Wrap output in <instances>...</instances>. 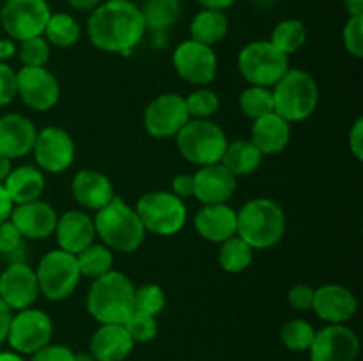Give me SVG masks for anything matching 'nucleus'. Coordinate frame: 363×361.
Here are the masks:
<instances>
[{
  "label": "nucleus",
  "instance_id": "49",
  "mask_svg": "<svg viewBox=\"0 0 363 361\" xmlns=\"http://www.w3.org/2000/svg\"><path fill=\"white\" fill-rule=\"evenodd\" d=\"M13 200L9 198V195H7L6 188L0 184V223H4L6 219H9L11 212H13Z\"/></svg>",
  "mask_w": 363,
  "mask_h": 361
},
{
  "label": "nucleus",
  "instance_id": "21",
  "mask_svg": "<svg viewBox=\"0 0 363 361\" xmlns=\"http://www.w3.org/2000/svg\"><path fill=\"white\" fill-rule=\"evenodd\" d=\"M35 137L38 130L28 117L21 113H6L0 117V154L11 161L32 152Z\"/></svg>",
  "mask_w": 363,
  "mask_h": 361
},
{
  "label": "nucleus",
  "instance_id": "44",
  "mask_svg": "<svg viewBox=\"0 0 363 361\" xmlns=\"http://www.w3.org/2000/svg\"><path fill=\"white\" fill-rule=\"evenodd\" d=\"M30 361H74V353L66 345L52 343L32 354Z\"/></svg>",
  "mask_w": 363,
  "mask_h": 361
},
{
  "label": "nucleus",
  "instance_id": "16",
  "mask_svg": "<svg viewBox=\"0 0 363 361\" xmlns=\"http://www.w3.org/2000/svg\"><path fill=\"white\" fill-rule=\"evenodd\" d=\"M311 361H357L360 354L358 335L346 324H328L315 331Z\"/></svg>",
  "mask_w": 363,
  "mask_h": 361
},
{
  "label": "nucleus",
  "instance_id": "52",
  "mask_svg": "<svg viewBox=\"0 0 363 361\" xmlns=\"http://www.w3.org/2000/svg\"><path fill=\"white\" fill-rule=\"evenodd\" d=\"M67 4H69L71 7H73V9H77V11H92V9H96V7L99 6V4L103 2V0H66Z\"/></svg>",
  "mask_w": 363,
  "mask_h": 361
},
{
  "label": "nucleus",
  "instance_id": "33",
  "mask_svg": "<svg viewBox=\"0 0 363 361\" xmlns=\"http://www.w3.org/2000/svg\"><path fill=\"white\" fill-rule=\"evenodd\" d=\"M80 23L67 13H52L46 23L43 38L50 42V46L57 48H71L80 39Z\"/></svg>",
  "mask_w": 363,
  "mask_h": 361
},
{
  "label": "nucleus",
  "instance_id": "36",
  "mask_svg": "<svg viewBox=\"0 0 363 361\" xmlns=\"http://www.w3.org/2000/svg\"><path fill=\"white\" fill-rule=\"evenodd\" d=\"M314 336V326L305 319H291L280 329V340H282L284 347L293 353H305L311 349Z\"/></svg>",
  "mask_w": 363,
  "mask_h": 361
},
{
  "label": "nucleus",
  "instance_id": "8",
  "mask_svg": "<svg viewBox=\"0 0 363 361\" xmlns=\"http://www.w3.org/2000/svg\"><path fill=\"white\" fill-rule=\"evenodd\" d=\"M238 67L248 85L272 88L289 69V57L269 41L259 39L245 45L238 55Z\"/></svg>",
  "mask_w": 363,
  "mask_h": 361
},
{
  "label": "nucleus",
  "instance_id": "38",
  "mask_svg": "<svg viewBox=\"0 0 363 361\" xmlns=\"http://www.w3.org/2000/svg\"><path fill=\"white\" fill-rule=\"evenodd\" d=\"M135 310L144 311V314L160 315L167 304L165 290L158 283H144L138 289H135Z\"/></svg>",
  "mask_w": 363,
  "mask_h": 361
},
{
  "label": "nucleus",
  "instance_id": "42",
  "mask_svg": "<svg viewBox=\"0 0 363 361\" xmlns=\"http://www.w3.org/2000/svg\"><path fill=\"white\" fill-rule=\"evenodd\" d=\"M16 98V71L7 62H0V106L11 105Z\"/></svg>",
  "mask_w": 363,
  "mask_h": 361
},
{
  "label": "nucleus",
  "instance_id": "53",
  "mask_svg": "<svg viewBox=\"0 0 363 361\" xmlns=\"http://www.w3.org/2000/svg\"><path fill=\"white\" fill-rule=\"evenodd\" d=\"M344 9L350 16H363V0H344Z\"/></svg>",
  "mask_w": 363,
  "mask_h": 361
},
{
  "label": "nucleus",
  "instance_id": "30",
  "mask_svg": "<svg viewBox=\"0 0 363 361\" xmlns=\"http://www.w3.org/2000/svg\"><path fill=\"white\" fill-rule=\"evenodd\" d=\"M140 13L147 30L165 34L179 20L181 0H144Z\"/></svg>",
  "mask_w": 363,
  "mask_h": 361
},
{
  "label": "nucleus",
  "instance_id": "48",
  "mask_svg": "<svg viewBox=\"0 0 363 361\" xmlns=\"http://www.w3.org/2000/svg\"><path fill=\"white\" fill-rule=\"evenodd\" d=\"M11 319H13V310L0 299V345L7 340V333H9Z\"/></svg>",
  "mask_w": 363,
  "mask_h": 361
},
{
  "label": "nucleus",
  "instance_id": "28",
  "mask_svg": "<svg viewBox=\"0 0 363 361\" xmlns=\"http://www.w3.org/2000/svg\"><path fill=\"white\" fill-rule=\"evenodd\" d=\"M229 32V18L225 11L202 9L190 23V34L194 41L213 46L222 41Z\"/></svg>",
  "mask_w": 363,
  "mask_h": 361
},
{
  "label": "nucleus",
  "instance_id": "23",
  "mask_svg": "<svg viewBox=\"0 0 363 361\" xmlns=\"http://www.w3.org/2000/svg\"><path fill=\"white\" fill-rule=\"evenodd\" d=\"M71 195L82 207L98 211L116 197V191L108 176L99 170L84 168L74 173L71 180Z\"/></svg>",
  "mask_w": 363,
  "mask_h": 361
},
{
  "label": "nucleus",
  "instance_id": "46",
  "mask_svg": "<svg viewBox=\"0 0 363 361\" xmlns=\"http://www.w3.org/2000/svg\"><path fill=\"white\" fill-rule=\"evenodd\" d=\"M350 151L358 161H363V117H358L350 130Z\"/></svg>",
  "mask_w": 363,
  "mask_h": 361
},
{
  "label": "nucleus",
  "instance_id": "14",
  "mask_svg": "<svg viewBox=\"0 0 363 361\" xmlns=\"http://www.w3.org/2000/svg\"><path fill=\"white\" fill-rule=\"evenodd\" d=\"M32 152L41 172L62 173L74 161V140L62 127H43L38 131Z\"/></svg>",
  "mask_w": 363,
  "mask_h": 361
},
{
  "label": "nucleus",
  "instance_id": "51",
  "mask_svg": "<svg viewBox=\"0 0 363 361\" xmlns=\"http://www.w3.org/2000/svg\"><path fill=\"white\" fill-rule=\"evenodd\" d=\"M14 53H16V45L13 39H0V62L13 59Z\"/></svg>",
  "mask_w": 363,
  "mask_h": 361
},
{
  "label": "nucleus",
  "instance_id": "11",
  "mask_svg": "<svg viewBox=\"0 0 363 361\" xmlns=\"http://www.w3.org/2000/svg\"><path fill=\"white\" fill-rule=\"evenodd\" d=\"M53 336V322L46 311L38 308L18 310L11 319L7 340L11 349L21 356H32L48 345Z\"/></svg>",
  "mask_w": 363,
  "mask_h": 361
},
{
  "label": "nucleus",
  "instance_id": "12",
  "mask_svg": "<svg viewBox=\"0 0 363 361\" xmlns=\"http://www.w3.org/2000/svg\"><path fill=\"white\" fill-rule=\"evenodd\" d=\"M172 66L186 84L195 87H208L218 73V57L213 46L186 39L174 50Z\"/></svg>",
  "mask_w": 363,
  "mask_h": 361
},
{
  "label": "nucleus",
  "instance_id": "13",
  "mask_svg": "<svg viewBox=\"0 0 363 361\" xmlns=\"http://www.w3.org/2000/svg\"><path fill=\"white\" fill-rule=\"evenodd\" d=\"M190 120L183 96L163 92L144 110V127L152 138H172Z\"/></svg>",
  "mask_w": 363,
  "mask_h": 361
},
{
  "label": "nucleus",
  "instance_id": "43",
  "mask_svg": "<svg viewBox=\"0 0 363 361\" xmlns=\"http://www.w3.org/2000/svg\"><path fill=\"white\" fill-rule=\"evenodd\" d=\"M314 290L311 285L305 283H298V285L291 287L287 292V301L291 306L298 311H307L312 310V303H314Z\"/></svg>",
  "mask_w": 363,
  "mask_h": 361
},
{
  "label": "nucleus",
  "instance_id": "34",
  "mask_svg": "<svg viewBox=\"0 0 363 361\" xmlns=\"http://www.w3.org/2000/svg\"><path fill=\"white\" fill-rule=\"evenodd\" d=\"M254 260V248L248 246L241 237L234 236L230 239L220 243L218 250V264L227 273H243L250 268Z\"/></svg>",
  "mask_w": 363,
  "mask_h": 361
},
{
  "label": "nucleus",
  "instance_id": "9",
  "mask_svg": "<svg viewBox=\"0 0 363 361\" xmlns=\"http://www.w3.org/2000/svg\"><path fill=\"white\" fill-rule=\"evenodd\" d=\"M35 276L39 294L48 301L67 299L71 294H74L82 278L77 257L60 248L43 255L35 269Z\"/></svg>",
  "mask_w": 363,
  "mask_h": 361
},
{
  "label": "nucleus",
  "instance_id": "57",
  "mask_svg": "<svg viewBox=\"0 0 363 361\" xmlns=\"http://www.w3.org/2000/svg\"><path fill=\"white\" fill-rule=\"evenodd\" d=\"M2 2H4V0H0V6H2Z\"/></svg>",
  "mask_w": 363,
  "mask_h": 361
},
{
  "label": "nucleus",
  "instance_id": "54",
  "mask_svg": "<svg viewBox=\"0 0 363 361\" xmlns=\"http://www.w3.org/2000/svg\"><path fill=\"white\" fill-rule=\"evenodd\" d=\"M11 170H13V161L9 158H6V156L0 154V184H4V180L7 179Z\"/></svg>",
  "mask_w": 363,
  "mask_h": 361
},
{
  "label": "nucleus",
  "instance_id": "50",
  "mask_svg": "<svg viewBox=\"0 0 363 361\" xmlns=\"http://www.w3.org/2000/svg\"><path fill=\"white\" fill-rule=\"evenodd\" d=\"M202 6V9H215V11H225L236 4V0H197Z\"/></svg>",
  "mask_w": 363,
  "mask_h": 361
},
{
  "label": "nucleus",
  "instance_id": "37",
  "mask_svg": "<svg viewBox=\"0 0 363 361\" xmlns=\"http://www.w3.org/2000/svg\"><path fill=\"white\" fill-rule=\"evenodd\" d=\"M190 119H211L220 108V98L208 87H199L184 98Z\"/></svg>",
  "mask_w": 363,
  "mask_h": 361
},
{
  "label": "nucleus",
  "instance_id": "17",
  "mask_svg": "<svg viewBox=\"0 0 363 361\" xmlns=\"http://www.w3.org/2000/svg\"><path fill=\"white\" fill-rule=\"evenodd\" d=\"M39 297L35 269L25 262H11L0 273V299L13 311L30 308Z\"/></svg>",
  "mask_w": 363,
  "mask_h": 361
},
{
  "label": "nucleus",
  "instance_id": "10",
  "mask_svg": "<svg viewBox=\"0 0 363 361\" xmlns=\"http://www.w3.org/2000/svg\"><path fill=\"white\" fill-rule=\"evenodd\" d=\"M50 16L52 9L46 0H4L0 6V25L13 41L43 35Z\"/></svg>",
  "mask_w": 363,
  "mask_h": 361
},
{
  "label": "nucleus",
  "instance_id": "3",
  "mask_svg": "<svg viewBox=\"0 0 363 361\" xmlns=\"http://www.w3.org/2000/svg\"><path fill=\"white\" fill-rule=\"evenodd\" d=\"M92 219L96 237L112 251L133 253L142 246L147 234L135 207L121 197H113L105 207L98 209Z\"/></svg>",
  "mask_w": 363,
  "mask_h": 361
},
{
  "label": "nucleus",
  "instance_id": "31",
  "mask_svg": "<svg viewBox=\"0 0 363 361\" xmlns=\"http://www.w3.org/2000/svg\"><path fill=\"white\" fill-rule=\"evenodd\" d=\"M268 41L284 55L291 57L293 53L300 52L307 42V27L303 25V21L296 20V18H287L273 27L272 38Z\"/></svg>",
  "mask_w": 363,
  "mask_h": 361
},
{
  "label": "nucleus",
  "instance_id": "35",
  "mask_svg": "<svg viewBox=\"0 0 363 361\" xmlns=\"http://www.w3.org/2000/svg\"><path fill=\"white\" fill-rule=\"evenodd\" d=\"M240 108L243 115L252 120H257L261 117L268 115V113L275 112L272 88L248 85L240 96Z\"/></svg>",
  "mask_w": 363,
  "mask_h": 361
},
{
  "label": "nucleus",
  "instance_id": "20",
  "mask_svg": "<svg viewBox=\"0 0 363 361\" xmlns=\"http://www.w3.org/2000/svg\"><path fill=\"white\" fill-rule=\"evenodd\" d=\"M236 188V176H233L222 163L199 166L194 173V197L202 205L227 204Z\"/></svg>",
  "mask_w": 363,
  "mask_h": 361
},
{
  "label": "nucleus",
  "instance_id": "45",
  "mask_svg": "<svg viewBox=\"0 0 363 361\" xmlns=\"http://www.w3.org/2000/svg\"><path fill=\"white\" fill-rule=\"evenodd\" d=\"M21 234L18 232L16 227L11 223V219H6L0 223V253H13L21 246Z\"/></svg>",
  "mask_w": 363,
  "mask_h": 361
},
{
  "label": "nucleus",
  "instance_id": "24",
  "mask_svg": "<svg viewBox=\"0 0 363 361\" xmlns=\"http://www.w3.org/2000/svg\"><path fill=\"white\" fill-rule=\"evenodd\" d=\"M53 234L60 250L77 255L96 241L94 219L84 211H66L57 219Z\"/></svg>",
  "mask_w": 363,
  "mask_h": 361
},
{
  "label": "nucleus",
  "instance_id": "18",
  "mask_svg": "<svg viewBox=\"0 0 363 361\" xmlns=\"http://www.w3.org/2000/svg\"><path fill=\"white\" fill-rule=\"evenodd\" d=\"M9 219L23 239L43 241L55 232L59 214L52 204L38 198L14 205Z\"/></svg>",
  "mask_w": 363,
  "mask_h": 361
},
{
  "label": "nucleus",
  "instance_id": "25",
  "mask_svg": "<svg viewBox=\"0 0 363 361\" xmlns=\"http://www.w3.org/2000/svg\"><path fill=\"white\" fill-rule=\"evenodd\" d=\"M133 347L135 342L123 324H99L91 336L89 353L96 361H124Z\"/></svg>",
  "mask_w": 363,
  "mask_h": 361
},
{
  "label": "nucleus",
  "instance_id": "19",
  "mask_svg": "<svg viewBox=\"0 0 363 361\" xmlns=\"http://www.w3.org/2000/svg\"><path fill=\"white\" fill-rule=\"evenodd\" d=\"M358 310V299L353 290L339 283H326L314 290L312 311L328 324H346Z\"/></svg>",
  "mask_w": 363,
  "mask_h": 361
},
{
  "label": "nucleus",
  "instance_id": "32",
  "mask_svg": "<svg viewBox=\"0 0 363 361\" xmlns=\"http://www.w3.org/2000/svg\"><path fill=\"white\" fill-rule=\"evenodd\" d=\"M80 275L96 280L113 269V251L103 243H91L87 248L74 255Z\"/></svg>",
  "mask_w": 363,
  "mask_h": 361
},
{
  "label": "nucleus",
  "instance_id": "15",
  "mask_svg": "<svg viewBox=\"0 0 363 361\" xmlns=\"http://www.w3.org/2000/svg\"><path fill=\"white\" fill-rule=\"evenodd\" d=\"M18 98L34 112H48L59 103L60 85L46 67H21L16 73Z\"/></svg>",
  "mask_w": 363,
  "mask_h": 361
},
{
  "label": "nucleus",
  "instance_id": "40",
  "mask_svg": "<svg viewBox=\"0 0 363 361\" xmlns=\"http://www.w3.org/2000/svg\"><path fill=\"white\" fill-rule=\"evenodd\" d=\"M18 55L25 67H46L50 60V42L43 35L25 39L20 42Z\"/></svg>",
  "mask_w": 363,
  "mask_h": 361
},
{
  "label": "nucleus",
  "instance_id": "27",
  "mask_svg": "<svg viewBox=\"0 0 363 361\" xmlns=\"http://www.w3.org/2000/svg\"><path fill=\"white\" fill-rule=\"evenodd\" d=\"M45 173L32 165L14 166L2 186L6 188L7 195L13 200V204H25L41 198L45 191Z\"/></svg>",
  "mask_w": 363,
  "mask_h": 361
},
{
  "label": "nucleus",
  "instance_id": "6",
  "mask_svg": "<svg viewBox=\"0 0 363 361\" xmlns=\"http://www.w3.org/2000/svg\"><path fill=\"white\" fill-rule=\"evenodd\" d=\"M174 138L179 154L195 166L222 163L229 145L225 131L211 119H190Z\"/></svg>",
  "mask_w": 363,
  "mask_h": 361
},
{
  "label": "nucleus",
  "instance_id": "29",
  "mask_svg": "<svg viewBox=\"0 0 363 361\" xmlns=\"http://www.w3.org/2000/svg\"><path fill=\"white\" fill-rule=\"evenodd\" d=\"M262 158L264 156L252 144V140H236L227 145L225 154L222 158V165L236 177L250 176L261 166Z\"/></svg>",
  "mask_w": 363,
  "mask_h": 361
},
{
  "label": "nucleus",
  "instance_id": "2",
  "mask_svg": "<svg viewBox=\"0 0 363 361\" xmlns=\"http://www.w3.org/2000/svg\"><path fill=\"white\" fill-rule=\"evenodd\" d=\"M135 285L124 273L108 271L92 280L85 306L99 324H124L135 310Z\"/></svg>",
  "mask_w": 363,
  "mask_h": 361
},
{
  "label": "nucleus",
  "instance_id": "4",
  "mask_svg": "<svg viewBox=\"0 0 363 361\" xmlns=\"http://www.w3.org/2000/svg\"><path fill=\"white\" fill-rule=\"evenodd\" d=\"M236 236L254 250L275 246L286 234V212L272 198H252L236 211Z\"/></svg>",
  "mask_w": 363,
  "mask_h": 361
},
{
  "label": "nucleus",
  "instance_id": "56",
  "mask_svg": "<svg viewBox=\"0 0 363 361\" xmlns=\"http://www.w3.org/2000/svg\"><path fill=\"white\" fill-rule=\"evenodd\" d=\"M74 361H96L91 353H74Z\"/></svg>",
  "mask_w": 363,
  "mask_h": 361
},
{
  "label": "nucleus",
  "instance_id": "1",
  "mask_svg": "<svg viewBox=\"0 0 363 361\" xmlns=\"http://www.w3.org/2000/svg\"><path fill=\"white\" fill-rule=\"evenodd\" d=\"M145 23L140 7L131 0H103L91 11L87 21L89 41L106 53H128L142 41Z\"/></svg>",
  "mask_w": 363,
  "mask_h": 361
},
{
  "label": "nucleus",
  "instance_id": "39",
  "mask_svg": "<svg viewBox=\"0 0 363 361\" xmlns=\"http://www.w3.org/2000/svg\"><path fill=\"white\" fill-rule=\"evenodd\" d=\"M124 329L131 336L135 343H147L156 338L158 335V322L152 315L144 314V311L133 310L130 317L124 321Z\"/></svg>",
  "mask_w": 363,
  "mask_h": 361
},
{
  "label": "nucleus",
  "instance_id": "41",
  "mask_svg": "<svg viewBox=\"0 0 363 361\" xmlns=\"http://www.w3.org/2000/svg\"><path fill=\"white\" fill-rule=\"evenodd\" d=\"M342 42L346 52L354 59L363 57V16H350L342 28Z\"/></svg>",
  "mask_w": 363,
  "mask_h": 361
},
{
  "label": "nucleus",
  "instance_id": "7",
  "mask_svg": "<svg viewBox=\"0 0 363 361\" xmlns=\"http://www.w3.org/2000/svg\"><path fill=\"white\" fill-rule=\"evenodd\" d=\"M135 211H137L145 232L162 237L179 234L188 219L184 200H181L172 191L167 190H155L144 193L138 198Z\"/></svg>",
  "mask_w": 363,
  "mask_h": 361
},
{
  "label": "nucleus",
  "instance_id": "22",
  "mask_svg": "<svg viewBox=\"0 0 363 361\" xmlns=\"http://www.w3.org/2000/svg\"><path fill=\"white\" fill-rule=\"evenodd\" d=\"M194 225L202 239L220 244L236 236V209L230 207L229 204L202 205L195 214Z\"/></svg>",
  "mask_w": 363,
  "mask_h": 361
},
{
  "label": "nucleus",
  "instance_id": "5",
  "mask_svg": "<svg viewBox=\"0 0 363 361\" xmlns=\"http://www.w3.org/2000/svg\"><path fill=\"white\" fill-rule=\"evenodd\" d=\"M275 113L289 124L307 120L318 110L319 87L308 71L289 67L272 87Z\"/></svg>",
  "mask_w": 363,
  "mask_h": 361
},
{
  "label": "nucleus",
  "instance_id": "47",
  "mask_svg": "<svg viewBox=\"0 0 363 361\" xmlns=\"http://www.w3.org/2000/svg\"><path fill=\"white\" fill-rule=\"evenodd\" d=\"M172 193L181 200L194 197V173H179L172 179Z\"/></svg>",
  "mask_w": 363,
  "mask_h": 361
},
{
  "label": "nucleus",
  "instance_id": "55",
  "mask_svg": "<svg viewBox=\"0 0 363 361\" xmlns=\"http://www.w3.org/2000/svg\"><path fill=\"white\" fill-rule=\"evenodd\" d=\"M0 361H25L21 354L14 353V350H2L0 353Z\"/></svg>",
  "mask_w": 363,
  "mask_h": 361
},
{
  "label": "nucleus",
  "instance_id": "26",
  "mask_svg": "<svg viewBox=\"0 0 363 361\" xmlns=\"http://www.w3.org/2000/svg\"><path fill=\"white\" fill-rule=\"evenodd\" d=\"M250 140L262 156L280 154L291 142V124L279 113H268L254 120Z\"/></svg>",
  "mask_w": 363,
  "mask_h": 361
}]
</instances>
